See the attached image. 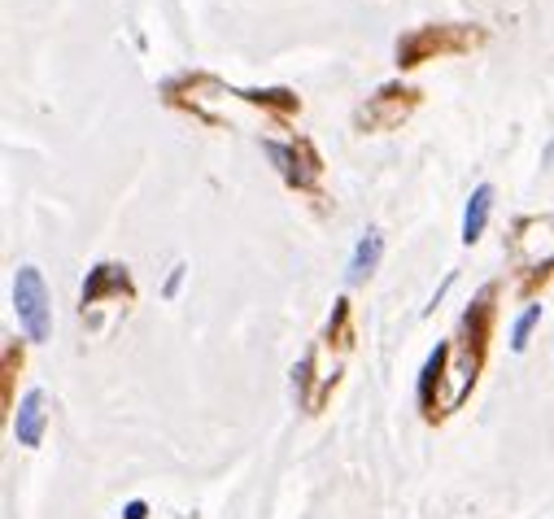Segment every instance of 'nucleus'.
<instances>
[{
  "label": "nucleus",
  "mask_w": 554,
  "mask_h": 519,
  "mask_svg": "<svg viewBox=\"0 0 554 519\" xmlns=\"http://www.w3.org/2000/svg\"><path fill=\"white\" fill-rule=\"evenodd\" d=\"M14 315L31 341H48V332H53V306H48L44 275L35 267H22L14 275Z\"/></svg>",
  "instance_id": "f257e3e1"
},
{
  "label": "nucleus",
  "mask_w": 554,
  "mask_h": 519,
  "mask_svg": "<svg viewBox=\"0 0 554 519\" xmlns=\"http://www.w3.org/2000/svg\"><path fill=\"white\" fill-rule=\"evenodd\" d=\"M48 397L40 389H27L18 402V415H14V437L18 445H27V450H35V445L44 441V428H48Z\"/></svg>",
  "instance_id": "f03ea898"
},
{
  "label": "nucleus",
  "mask_w": 554,
  "mask_h": 519,
  "mask_svg": "<svg viewBox=\"0 0 554 519\" xmlns=\"http://www.w3.org/2000/svg\"><path fill=\"white\" fill-rule=\"evenodd\" d=\"M489 210H493V188L489 184H476L472 197H467V210H463V245H476L480 232L489 223Z\"/></svg>",
  "instance_id": "7ed1b4c3"
},
{
  "label": "nucleus",
  "mask_w": 554,
  "mask_h": 519,
  "mask_svg": "<svg viewBox=\"0 0 554 519\" xmlns=\"http://www.w3.org/2000/svg\"><path fill=\"white\" fill-rule=\"evenodd\" d=\"M380 253H384V236L371 227V232L354 245V258H349V284H363L371 271H376V262H380Z\"/></svg>",
  "instance_id": "20e7f679"
},
{
  "label": "nucleus",
  "mask_w": 554,
  "mask_h": 519,
  "mask_svg": "<svg viewBox=\"0 0 554 519\" xmlns=\"http://www.w3.org/2000/svg\"><path fill=\"white\" fill-rule=\"evenodd\" d=\"M445 358H450V345H437L428 354V362H424V376H419V402H432V380H441V371H445Z\"/></svg>",
  "instance_id": "39448f33"
},
{
  "label": "nucleus",
  "mask_w": 554,
  "mask_h": 519,
  "mask_svg": "<svg viewBox=\"0 0 554 519\" xmlns=\"http://www.w3.org/2000/svg\"><path fill=\"white\" fill-rule=\"evenodd\" d=\"M537 323H541V301H537V306H528L524 315L515 319V328H511V349H515V354H524V349H528V336H533Z\"/></svg>",
  "instance_id": "423d86ee"
},
{
  "label": "nucleus",
  "mask_w": 554,
  "mask_h": 519,
  "mask_svg": "<svg viewBox=\"0 0 554 519\" xmlns=\"http://www.w3.org/2000/svg\"><path fill=\"white\" fill-rule=\"evenodd\" d=\"M144 515H149V506H144V502H127V519H144Z\"/></svg>",
  "instance_id": "0eeeda50"
},
{
  "label": "nucleus",
  "mask_w": 554,
  "mask_h": 519,
  "mask_svg": "<svg viewBox=\"0 0 554 519\" xmlns=\"http://www.w3.org/2000/svg\"><path fill=\"white\" fill-rule=\"evenodd\" d=\"M179 280H184V267H175V275H171V284H166V297H175V288H179Z\"/></svg>",
  "instance_id": "6e6552de"
}]
</instances>
